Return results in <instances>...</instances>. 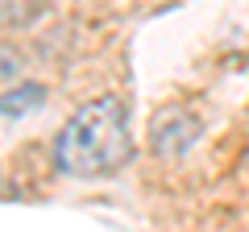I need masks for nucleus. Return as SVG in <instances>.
Here are the masks:
<instances>
[{
    "mask_svg": "<svg viewBox=\"0 0 249 232\" xmlns=\"http://www.w3.org/2000/svg\"><path fill=\"white\" fill-rule=\"evenodd\" d=\"M42 99H46L42 83H17L13 91L0 96V112H4V116H25V112H37Z\"/></svg>",
    "mask_w": 249,
    "mask_h": 232,
    "instance_id": "7ed1b4c3",
    "label": "nucleus"
},
{
    "mask_svg": "<svg viewBox=\"0 0 249 232\" xmlns=\"http://www.w3.org/2000/svg\"><path fill=\"white\" fill-rule=\"evenodd\" d=\"M133 162L129 104L112 91L83 99L54 133V166L71 179H112Z\"/></svg>",
    "mask_w": 249,
    "mask_h": 232,
    "instance_id": "f257e3e1",
    "label": "nucleus"
},
{
    "mask_svg": "<svg viewBox=\"0 0 249 232\" xmlns=\"http://www.w3.org/2000/svg\"><path fill=\"white\" fill-rule=\"evenodd\" d=\"M245 170H249V145H245Z\"/></svg>",
    "mask_w": 249,
    "mask_h": 232,
    "instance_id": "39448f33",
    "label": "nucleus"
},
{
    "mask_svg": "<svg viewBox=\"0 0 249 232\" xmlns=\"http://www.w3.org/2000/svg\"><path fill=\"white\" fill-rule=\"evenodd\" d=\"M46 13V0H0V29H25Z\"/></svg>",
    "mask_w": 249,
    "mask_h": 232,
    "instance_id": "20e7f679",
    "label": "nucleus"
},
{
    "mask_svg": "<svg viewBox=\"0 0 249 232\" xmlns=\"http://www.w3.org/2000/svg\"><path fill=\"white\" fill-rule=\"evenodd\" d=\"M199 133H204L199 116L191 112V108H183V104L158 108V112H154V120H150V145H154V153H158L162 162L187 158V153L196 149Z\"/></svg>",
    "mask_w": 249,
    "mask_h": 232,
    "instance_id": "f03ea898",
    "label": "nucleus"
}]
</instances>
